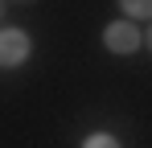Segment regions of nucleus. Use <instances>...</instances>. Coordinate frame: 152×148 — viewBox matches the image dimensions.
I'll return each mask as SVG.
<instances>
[{
    "mask_svg": "<svg viewBox=\"0 0 152 148\" xmlns=\"http://www.w3.org/2000/svg\"><path fill=\"white\" fill-rule=\"evenodd\" d=\"M148 49H152V29H148Z\"/></svg>",
    "mask_w": 152,
    "mask_h": 148,
    "instance_id": "5",
    "label": "nucleus"
},
{
    "mask_svg": "<svg viewBox=\"0 0 152 148\" xmlns=\"http://www.w3.org/2000/svg\"><path fill=\"white\" fill-rule=\"evenodd\" d=\"M127 17H152V0H119Z\"/></svg>",
    "mask_w": 152,
    "mask_h": 148,
    "instance_id": "3",
    "label": "nucleus"
},
{
    "mask_svg": "<svg viewBox=\"0 0 152 148\" xmlns=\"http://www.w3.org/2000/svg\"><path fill=\"white\" fill-rule=\"evenodd\" d=\"M29 58V37L21 29H0V66H21Z\"/></svg>",
    "mask_w": 152,
    "mask_h": 148,
    "instance_id": "2",
    "label": "nucleus"
},
{
    "mask_svg": "<svg viewBox=\"0 0 152 148\" xmlns=\"http://www.w3.org/2000/svg\"><path fill=\"white\" fill-rule=\"evenodd\" d=\"M82 148H119V140H115V136H107V132H95Z\"/></svg>",
    "mask_w": 152,
    "mask_h": 148,
    "instance_id": "4",
    "label": "nucleus"
},
{
    "mask_svg": "<svg viewBox=\"0 0 152 148\" xmlns=\"http://www.w3.org/2000/svg\"><path fill=\"white\" fill-rule=\"evenodd\" d=\"M103 45L111 49V53H136V49H140V29L132 21H115V25H107Z\"/></svg>",
    "mask_w": 152,
    "mask_h": 148,
    "instance_id": "1",
    "label": "nucleus"
}]
</instances>
